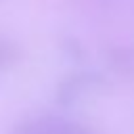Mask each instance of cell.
Wrapping results in <instances>:
<instances>
[{
  "label": "cell",
  "instance_id": "3957f363",
  "mask_svg": "<svg viewBox=\"0 0 134 134\" xmlns=\"http://www.w3.org/2000/svg\"><path fill=\"white\" fill-rule=\"evenodd\" d=\"M19 57H21V48L8 38H0V71L13 67L19 61Z\"/></svg>",
  "mask_w": 134,
  "mask_h": 134
},
{
  "label": "cell",
  "instance_id": "6da1fadb",
  "mask_svg": "<svg viewBox=\"0 0 134 134\" xmlns=\"http://www.w3.org/2000/svg\"><path fill=\"white\" fill-rule=\"evenodd\" d=\"M105 84H107V80L100 73H94V71H77V73H71V75H67L59 84V88H57V100L61 105H69L75 98H80L84 92L94 90V88H103Z\"/></svg>",
  "mask_w": 134,
  "mask_h": 134
},
{
  "label": "cell",
  "instance_id": "7a4b0ae2",
  "mask_svg": "<svg viewBox=\"0 0 134 134\" xmlns=\"http://www.w3.org/2000/svg\"><path fill=\"white\" fill-rule=\"evenodd\" d=\"M21 134H86V130L75 121L63 119L57 115H44L23 124Z\"/></svg>",
  "mask_w": 134,
  "mask_h": 134
}]
</instances>
